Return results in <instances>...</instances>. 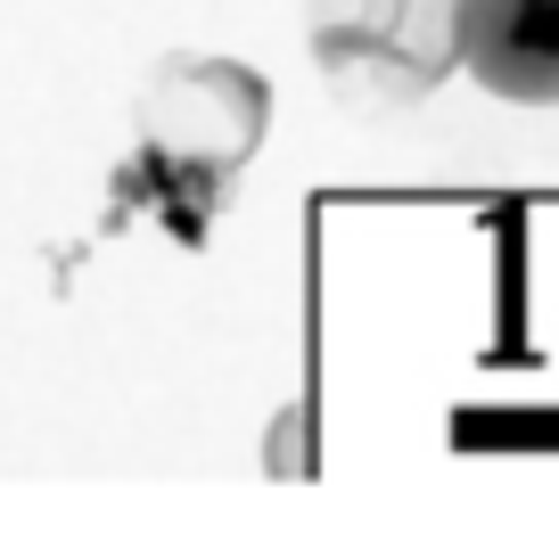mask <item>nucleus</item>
I'll use <instances>...</instances> for the list:
<instances>
[{
  "label": "nucleus",
  "mask_w": 559,
  "mask_h": 550,
  "mask_svg": "<svg viewBox=\"0 0 559 550\" xmlns=\"http://www.w3.org/2000/svg\"><path fill=\"white\" fill-rule=\"evenodd\" d=\"M453 58L510 107H559V0H453Z\"/></svg>",
  "instance_id": "obj_1"
}]
</instances>
